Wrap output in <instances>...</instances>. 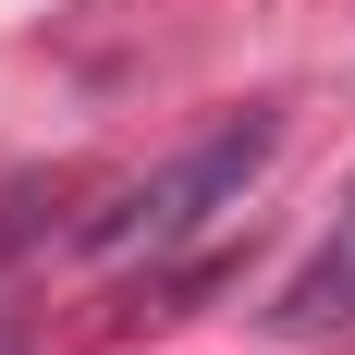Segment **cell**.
<instances>
[{"instance_id":"6da1fadb","label":"cell","mask_w":355,"mask_h":355,"mask_svg":"<svg viewBox=\"0 0 355 355\" xmlns=\"http://www.w3.org/2000/svg\"><path fill=\"white\" fill-rule=\"evenodd\" d=\"M270 147H282V110H233V123H209L184 159H159L147 184H123V196L86 220V257H172V245H196V233L270 172Z\"/></svg>"},{"instance_id":"7a4b0ae2","label":"cell","mask_w":355,"mask_h":355,"mask_svg":"<svg viewBox=\"0 0 355 355\" xmlns=\"http://www.w3.org/2000/svg\"><path fill=\"white\" fill-rule=\"evenodd\" d=\"M343 319H355V209L331 220V233H319V257H306V270L270 294V331H282V343H306V331H343Z\"/></svg>"}]
</instances>
